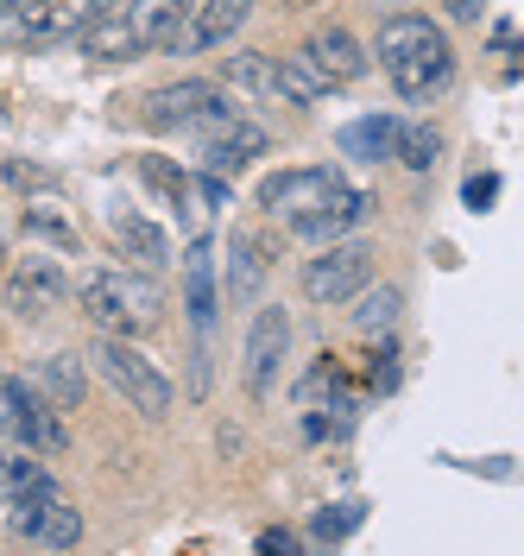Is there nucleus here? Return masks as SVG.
<instances>
[{"instance_id":"20e7f679","label":"nucleus","mask_w":524,"mask_h":556,"mask_svg":"<svg viewBox=\"0 0 524 556\" xmlns=\"http://www.w3.org/2000/svg\"><path fill=\"white\" fill-rule=\"evenodd\" d=\"M196 134H203V165H209L215 177H234L246 172L272 139H266V127L259 121H246L241 108H228V102H215L203 121H196Z\"/></svg>"},{"instance_id":"a211bd4d","label":"nucleus","mask_w":524,"mask_h":556,"mask_svg":"<svg viewBox=\"0 0 524 556\" xmlns=\"http://www.w3.org/2000/svg\"><path fill=\"white\" fill-rule=\"evenodd\" d=\"M183 304H190V323L196 329L215 323V253H209V241H196L183 253Z\"/></svg>"},{"instance_id":"5701e85b","label":"nucleus","mask_w":524,"mask_h":556,"mask_svg":"<svg viewBox=\"0 0 524 556\" xmlns=\"http://www.w3.org/2000/svg\"><path fill=\"white\" fill-rule=\"evenodd\" d=\"M354 298H360V311H354V329H360V336H385V329L398 323V311H405L398 285H380V291H367V285H360Z\"/></svg>"},{"instance_id":"0eeeda50","label":"nucleus","mask_w":524,"mask_h":556,"mask_svg":"<svg viewBox=\"0 0 524 556\" xmlns=\"http://www.w3.org/2000/svg\"><path fill=\"white\" fill-rule=\"evenodd\" d=\"M335 184H342V177L329 172V165H284V172H272L259 184V208H266L272 222H291V228H297Z\"/></svg>"},{"instance_id":"9b49d317","label":"nucleus","mask_w":524,"mask_h":556,"mask_svg":"<svg viewBox=\"0 0 524 556\" xmlns=\"http://www.w3.org/2000/svg\"><path fill=\"white\" fill-rule=\"evenodd\" d=\"M114 0H38L33 13H26V26L20 38L26 45H51V38H76L82 26H95Z\"/></svg>"},{"instance_id":"4be33fe9","label":"nucleus","mask_w":524,"mask_h":556,"mask_svg":"<svg viewBox=\"0 0 524 556\" xmlns=\"http://www.w3.org/2000/svg\"><path fill=\"white\" fill-rule=\"evenodd\" d=\"M33 538L44 544V551H76V544H82V513H76L64 493H57V500H51V506L38 513Z\"/></svg>"},{"instance_id":"c85d7f7f","label":"nucleus","mask_w":524,"mask_h":556,"mask_svg":"<svg viewBox=\"0 0 524 556\" xmlns=\"http://www.w3.org/2000/svg\"><path fill=\"white\" fill-rule=\"evenodd\" d=\"M468 208H493V197H499V172H481V177H468Z\"/></svg>"},{"instance_id":"2f4dec72","label":"nucleus","mask_w":524,"mask_h":556,"mask_svg":"<svg viewBox=\"0 0 524 556\" xmlns=\"http://www.w3.org/2000/svg\"><path fill=\"white\" fill-rule=\"evenodd\" d=\"M481 13H487V0H449V20H455V26H474Z\"/></svg>"},{"instance_id":"ddd939ff","label":"nucleus","mask_w":524,"mask_h":556,"mask_svg":"<svg viewBox=\"0 0 524 556\" xmlns=\"http://www.w3.org/2000/svg\"><path fill=\"white\" fill-rule=\"evenodd\" d=\"M120 20H127L140 51H165V45H177L183 20H190V0H120Z\"/></svg>"},{"instance_id":"393cba45","label":"nucleus","mask_w":524,"mask_h":556,"mask_svg":"<svg viewBox=\"0 0 524 556\" xmlns=\"http://www.w3.org/2000/svg\"><path fill=\"white\" fill-rule=\"evenodd\" d=\"M436 152H443V134H436V127H405V121H398L392 159H398L405 172H430V165H436Z\"/></svg>"},{"instance_id":"bb28decb","label":"nucleus","mask_w":524,"mask_h":556,"mask_svg":"<svg viewBox=\"0 0 524 556\" xmlns=\"http://www.w3.org/2000/svg\"><path fill=\"white\" fill-rule=\"evenodd\" d=\"M140 172H145V184H152V190H158V197H171L177 208L190 203V177L177 172L171 159H140Z\"/></svg>"},{"instance_id":"7c9ffc66","label":"nucleus","mask_w":524,"mask_h":556,"mask_svg":"<svg viewBox=\"0 0 524 556\" xmlns=\"http://www.w3.org/2000/svg\"><path fill=\"white\" fill-rule=\"evenodd\" d=\"M253 544H259V551H266V556H284V551H304V538H291V531H259V538H253Z\"/></svg>"},{"instance_id":"cd10ccee","label":"nucleus","mask_w":524,"mask_h":556,"mask_svg":"<svg viewBox=\"0 0 524 556\" xmlns=\"http://www.w3.org/2000/svg\"><path fill=\"white\" fill-rule=\"evenodd\" d=\"M354 525H360V506H322L310 519V544H342Z\"/></svg>"},{"instance_id":"aec40b11","label":"nucleus","mask_w":524,"mask_h":556,"mask_svg":"<svg viewBox=\"0 0 524 556\" xmlns=\"http://www.w3.org/2000/svg\"><path fill=\"white\" fill-rule=\"evenodd\" d=\"M392 139H398V121L392 114H367V121L342 127V152L360 159V165H380V159H392Z\"/></svg>"},{"instance_id":"39448f33","label":"nucleus","mask_w":524,"mask_h":556,"mask_svg":"<svg viewBox=\"0 0 524 556\" xmlns=\"http://www.w3.org/2000/svg\"><path fill=\"white\" fill-rule=\"evenodd\" d=\"M373 278V253L360 241H329L316 260H304V298H310L316 311H329V304H348L354 291Z\"/></svg>"},{"instance_id":"dca6fc26","label":"nucleus","mask_w":524,"mask_h":556,"mask_svg":"<svg viewBox=\"0 0 524 556\" xmlns=\"http://www.w3.org/2000/svg\"><path fill=\"white\" fill-rule=\"evenodd\" d=\"M272 96H284L291 108H316L329 96L322 70L310 64V51H291V58H272Z\"/></svg>"},{"instance_id":"473e14b6","label":"nucleus","mask_w":524,"mask_h":556,"mask_svg":"<svg viewBox=\"0 0 524 556\" xmlns=\"http://www.w3.org/2000/svg\"><path fill=\"white\" fill-rule=\"evenodd\" d=\"M196 197H203V203H215V208H221V203H228V184H221V177H203V184H196Z\"/></svg>"},{"instance_id":"f8f14e48","label":"nucleus","mask_w":524,"mask_h":556,"mask_svg":"<svg viewBox=\"0 0 524 556\" xmlns=\"http://www.w3.org/2000/svg\"><path fill=\"white\" fill-rule=\"evenodd\" d=\"M304 51H310V64L322 70L329 89H342V83H360V76H367V51H360V38H354L348 26H316Z\"/></svg>"},{"instance_id":"9d476101","label":"nucleus","mask_w":524,"mask_h":556,"mask_svg":"<svg viewBox=\"0 0 524 556\" xmlns=\"http://www.w3.org/2000/svg\"><path fill=\"white\" fill-rule=\"evenodd\" d=\"M367 215H373V197L354 190V184H335V190L297 222V235H310V241H342V235H354V228H367Z\"/></svg>"},{"instance_id":"1a4fd4ad","label":"nucleus","mask_w":524,"mask_h":556,"mask_svg":"<svg viewBox=\"0 0 524 556\" xmlns=\"http://www.w3.org/2000/svg\"><path fill=\"white\" fill-rule=\"evenodd\" d=\"M284 348H291V316L279 304H266V311L253 316V329H246V392L253 399H272Z\"/></svg>"},{"instance_id":"2eb2a0df","label":"nucleus","mask_w":524,"mask_h":556,"mask_svg":"<svg viewBox=\"0 0 524 556\" xmlns=\"http://www.w3.org/2000/svg\"><path fill=\"white\" fill-rule=\"evenodd\" d=\"M114 241H120V253H127V260H140V273L171 266V241H165L145 215H133V208H120V215H114Z\"/></svg>"},{"instance_id":"4468645a","label":"nucleus","mask_w":524,"mask_h":556,"mask_svg":"<svg viewBox=\"0 0 524 556\" xmlns=\"http://www.w3.org/2000/svg\"><path fill=\"white\" fill-rule=\"evenodd\" d=\"M272 235H259V228H234L228 235V298L246 304L253 291H259V278L272 273Z\"/></svg>"},{"instance_id":"7ed1b4c3","label":"nucleus","mask_w":524,"mask_h":556,"mask_svg":"<svg viewBox=\"0 0 524 556\" xmlns=\"http://www.w3.org/2000/svg\"><path fill=\"white\" fill-rule=\"evenodd\" d=\"M95 367H102V380L140 417H171L177 386L158 374V361H145L140 348H133V336H102V342H95Z\"/></svg>"},{"instance_id":"423d86ee","label":"nucleus","mask_w":524,"mask_h":556,"mask_svg":"<svg viewBox=\"0 0 524 556\" xmlns=\"http://www.w3.org/2000/svg\"><path fill=\"white\" fill-rule=\"evenodd\" d=\"M64 298H71V278H64V266L57 260H20L13 273H7V285H0V304H7V316L13 323H44L51 311H64Z\"/></svg>"},{"instance_id":"c756f323","label":"nucleus","mask_w":524,"mask_h":556,"mask_svg":"<svg viewBox=\"0 0 524 556\" xmlns=\"http://www.w3.org/2000/svg\"><path fill=\"white\" fill-rule=\"evenodd\" d=\"M7 184H20V190H51V172H38V165H7Z\"/></svg>"},{"instance_id":"412c9836","label":"nucleus","mask_w":524,"mask_h":556,"mask_svg":"<svg viewBox=\"0 0 524 556\" xmlns=\"http://www.w3.org/2000/svg\"><path fill=\"white\" fill-rule=\"evenodd\" d=\"M82 51H89L95 64H120V58H140V45H133L127 20H120V0L107 7L95 26H82Z\"/></svg>"},{"instance_id":"f03ea898","label":"nucleus","mask_w":524,"mask_h":556,"mask_svg":"<svg viewBox=\"0 0 524 556\" xmlns=\"http://www.w3.org/2000/svg\"><path fill=\"white\" fill-rule=\"evenodd\" d=\"M76 311L89 316L102 336H145L165 316V291L145 273H82Z\"/></svg>"},{"instance_id":"6ab92c4d","label":"nucleus","mask_w":524,"mask_h":556,"mask_svg":"<svg viewBox=\"0 0 524 556\" xmlns=\"http://www.w3.org/2000/svg\"><path fill=\"white\" fill-rule=\"evenodd\" d=\"M38 392H44L57 412H76V405H82V392H89L82 361H76V354H44V361H38Z\"/></svg>"},{"instance_id":"f3484780","label":"nucleus","mask_w":524,"mask_h":556,"mask_svg":"<svg viewBox=\"0 0 524 556\" xmlns=\"http://www.w3.org/2000/svg\"><path fill=\"white\" fill-rule=\"evenodd\" d=\"M246 20H253V0H203L196 7V26H190V45L196 51H221Z\"/></svg>"},{"instance_id":"a878e982","label":"nucleus","mask_w":524,"mask_h":556,"mask_svg":"<svg viewBox=\"0 0 524 556\" xmlns=\"http://www.w3.org/2000/svg\"><path fill=\"white\" fill-rule=\"evenodd\" d=\"M228 89H241V96H272V51H234V58H228Z\"/></svg>"},{"instance_id":"f257e3e1","label":"nucleus","mask_w":524,"mask_h":556,"mask_svg":"<svg viewBox=\"0 0 524 556\" xmlns=\"http://www.w3.org/2000/svg\"><path fill=\"white\" fill-rule=\"evenodd\" d=\"M380 64L392 76V89L405 96V102H436L443 89L455 83V51L449 38L436 33L423 13H392L380 20Z\"/></svg>"},{"instance_id":"b1692460","label":"nucleus","mask_w":524,"mask_h":556,"mask_svg":"<svg viewBox=\"0 0 524 556\" xmlns=\"http://www.w3.org/2000/svg\"><path fill=\"white\" fill-rule=\"evenodd\" d=\"M26 235L64 247V253H76V241H82V235H76V215H64L51 197H44V203H26Z\"/></svg>"},{"instance_id":"6e6552de","label":"nucleus","mask_w":524,"mask_h":556,"mask_svg":"<svg viewBox=\"0 0 524 556\" xmlns=\"http://www.w3.org/2000/svg\"><path fill=\"white\" fill-rule=\"evenodd\" d=\"M215 102H221V89H215V83L183 76V83H165V89L140 96V127H152V134H177V127H196Z\"/></svg>"}]
</instances>
